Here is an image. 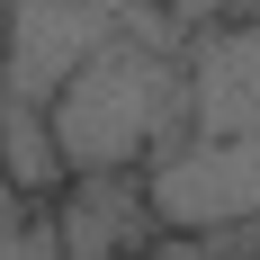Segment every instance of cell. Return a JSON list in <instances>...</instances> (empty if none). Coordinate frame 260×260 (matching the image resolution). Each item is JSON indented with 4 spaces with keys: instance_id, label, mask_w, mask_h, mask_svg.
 <instances>
[{
    "instance_id": "obj_1",
    "label": "cell",
    "mask_w": 260,
    "mask_h": 260,
    "mask_svg": "<svg viewBox=\"0 0 260 260\" xmlns=\"http://www.w3.org/2000/svg\"><path fill=\"white\" fill-rule=\"evenodd\" d=\"M161 234L260 224V9L188 36V126L144 161Z\"/></svg>"
},
{
    "instance_id": "obj_2",
    "label": "cell",
    "mask_w": 260,
    "mask_h": 260,
    "mask_svg": "<svg viewBox=\"0 0 260 260\" xmlns=\"http://www.w3.org/2000/svg\"><path fill=\"white\" fill-rule=\"evenodd\" d=\"M54 135L81 171H144V161L188 126V27L171 9H144L108 45L81 54V72L54 90Z\"/></svg>"
},
{
    "instance_id": "obj_3",
    "label": "cell",
    "mask_w": 260,
    "mask_h": 260,
    "mask_svg": "<svg viewBox=\"0 0 260 260\" xmlns=\"http://www.w3.org/2000/svg\"><path fill=\"white\" fill-rule=\"evenodd\" d=\"M153 0H9V36H0V90L45 108L81 72V54L135 27Z\"/></svg>"
},
{
    "instance_id": "obj_4",
    "label": "cell",
    "mask_w": 260,
    "mask_h": 260,
    "mask_svg": "<svg viewBox=\"0 0 260 260\" xmlns=\"http://www.w3.org/2000/svg\"><path fill=\"white\" fill-rule=\"evenodd\" d=\"M54 224H63V251H126L161 224L144 171H81L63 198H54Z\"/></svg>"
},
{
    "instance_id": "obj_5",
    "label": "cell",
    "mask_w": 260,
    "mask_h": 260,
    "mask_svg": "<svg viewBox=\"0 0 260 260\" xmlns=\"http://www.w3.org/2000/svg\"><path fill=\"white\" fill-rule=\"evenodd\" d=\"M153 9H171V18L198 36V27H224V18H242V9H260V0H153Z\"/></svg>"
}]
</instances>
